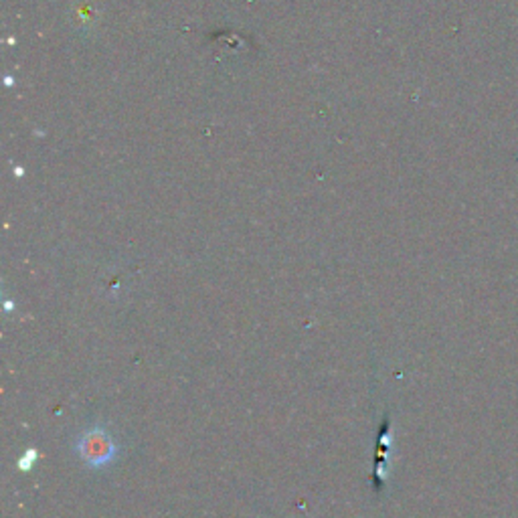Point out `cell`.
<instances>
[{
	"mask_svg": "<svg viewBox=\"0 0 518 518\" xmlns=\"http://www.w3.org/2000/svg\"><path fill=\"white\" fill-rule=\"evenodd\" d=\"M75 452H78L79 460L89 468L102 470L114 464L118 457V444L108 430L100 425L87 427L79 433L78 441H75Z\"/></svg>",
	"mask_w": 518,
	"mask_h": 518,
	"instance_id": "cell-1",
	"label": "cell"
}]
</instances>
